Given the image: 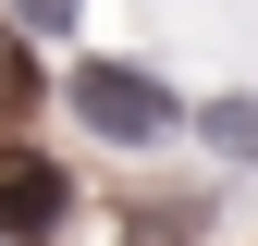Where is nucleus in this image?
<instances>
[{"label":"nucleus","mask_w":258,"mask_h":246,"mask_svg":"<svg viewBox=\"0 0 258 246\" xmlns=\"http://www.w3.org/2000/svg\"><path fill=\"white\" fill-rule=\"evenodd\" d=\"M74 111H86V136H111V148L172 136V86L136 74V61H74Z\"/></svg>","instance_id":"obj_1"},{"label":"nucleus","mask_w":258,"mask_h":246,"mask_svg":"<svg viewBox=\"0 0 258 246\" xmlns=\"http://www.w3.org/2000/svg\"><path fill=\"white\" fill-rule=\"evenodd\" d=\"M61 209H74V172L37 148H0V246H49Z\"/></svg>","instance_id":"obj_2"},{"label":"nucleus","mask_w":258,"mask_h":246,"mask_svg":"<svg viewBox=\"0 0 258 246\" xmlns=\"http://www.w3.org/2000/svg\"><path fill=\"white\" fill-rule=\"evenodd\" d=\"M197 136L221 148V160H258V99H209V111H197Z\"/></svg>","instance_id":"obj_3"},{"label":"nucleus","mask_w":258,"mask_h":246,"mask_svg":"<svg viewBox=\"0 0 258 246\" xmlns=\"http://www.w3.org/2000/svg\"><path fill=\"white\" fill-rule=\"evenodd\" d=\"M37 99V61H25V37H0V111H25Z\"/></svg>","instance_id":"obj_4"},{"label":"nucleus","mask_w":258,"mask_h":246,"mask_svg":"<svg viewBox=\"0 0 258 246\" xmlns=\"http://www.w3.org/2000/svg\"><path fill=\"white\" fill-rule=\"evenodd\" d=\"M13 13H25V25H74V0H13Z\"/></svg>","instance_id":"obj_5"}]
</instances>
